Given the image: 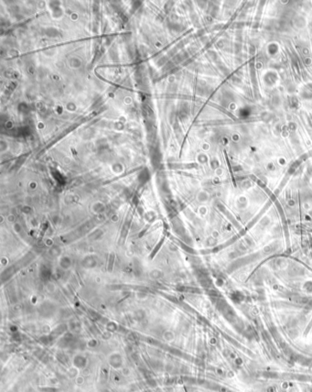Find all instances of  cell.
<instances>
[{
  "label": "cell",
  "mask_w": 312,
  "mask_h": 392,
  "mask_svg": "<svg viewBox=\"0 0 312 392\" xmlns=\"http://www.w3.org/2000/svg\"><path fill=\"white\" fill-rule=\"evenodd\" d=\"M247 205H248V201L243 196L239 197L237 201H236V206L240 210H244L247 207Z\"/></svg>",
  "instance_id": "obj_1"
},
{
  "label": "cell",
  "mask_w": 312,
  "mask_h": 392,
  "mask_svg": "<svg viewBox=\"0 0 312 392\" xmlns=\"http://www.w3.org/2000/svg\"><path fill=\"white\" fill-rule=\"evenodd\" d=\"M220 232H219V230H217V229H214V230H212L211 231V238H213L214 240H216V239H218L219 237H220Z\"/></svg>",
  "instance_id": "obj_2"
},
{
  "label": "cell",
  "mask_w": 312,
  "mask_h": 392,
  "mask_svg": "<svg viewBox=\"0 0 312 392\" xmlns=\"http://www.w3.org/2000/svg\"><path fill=\"white\" fill-rule=\"evenodd\" d=\"M199 213H200V215L201 216H205V215H207V213H208V210H207V208H205V207H200V211H199Z\"/></svg>",
  "instance_id": "obj_3"
}]
</instances>
